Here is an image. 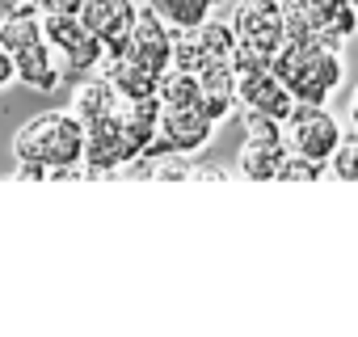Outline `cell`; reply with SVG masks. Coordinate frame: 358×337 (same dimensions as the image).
<instances>
[{"instance_id":"1","label":"cell","mask_w":358,"mask_h":337,"mask_svg":"<svg viewBox=\"0 0 358 337\" xmlns=\"http://www.w3.org/2000/svg\"><path fill=\"white\" fill-rule=\"evenodd\" d=\"M13 160L17 178L26 182H51V178H85V122L64 110H43L26 118L13 135Z\"/></svg>"},{"instance_id":"2","label":"cell","mask_w":358,"mask_h":337,"mask_svg":"<svg viewBox=\"0 0 358 337\" xmlns=\"http://www.w3.org/2000/svg\"><path fill=\"white\" fill-rule=\"evenodd\" d=\"M270 68L278 72V80L295 93V101H308V106H324L341 80H345V59H341V47L333 43H295L287 38L274 55H270Z\"/></svg>"},{"instance_id":"3","label":"cell","mask_w":358,"mask_h":337,"mask_svg":"<svg viewBox=\"0 0 358 337\" xmlns=\"http://www.w3.org/2000/svg\"><path fill=\"white\" fill-rule=\"evenodd\" d=\"M43 34L59 59V72L72 76V80H85L93 72H101L106 64V47L101 38L80 22V13H59V9H43Z\"/></svg>"},{"instance_id":"4","label":"cell","mask_w":358,"mask_h":337,"mask_svg":"<svg viewBox=\"0 0 358 337\" xmlns=\"http://www.w3.org/2000/svg\"><path fill=\"white\" fill-rule=\"evenodd\" d=\"M287 38L295 43H333L341 47L350 34H358V13L350 0H282Z\"/></svg>"},{"instance_id":"5","label":"cell","mask_w":358,"mask_h":337,"mask_svg":"<svg viewBox=\"0 0 358 337\" xmlns=\"http://www.w3.org/2000/svg\"><path fill=\"white\" fill-rule=\"evenodd\" d=\"M341 122L329 114V106H308V101H295L291 118L282 122V143L287 152H299V156H312L320 164H329V156L337 152L341 143Z\"/></svg>"},{"instance_id":"6","label":"cell","mask_w":358,"mask_h":337,"mask_svg":"<svg viewBox=\"0 0 358 337\" xmlns=\"http://www.w3.org/2000/svg\"><path fill=\"white\" fill-rule=\"evenodd\" d=\"M215 139V122L203 114V106H164L160 110V131L143 156H164V152H203Z\"/></svg>"},{"instance_id":"7","label":"cell","mask_w":358,"mask_h":337,"mask_svg":"<svg viewBox=\"0 0 358 337\" xmlns=\"http://www.w3.org/2000/svg\"><path fill=\"white\" fill-rule=\"evenodd\" d=\"M173 34H177V30H173L152 5H139V22H135L127 47H122L118 55H127V59L152 68L156 76H164V72L173 68Z\"/></svg>"},{"instance_id":"8","label":"cell","mask_w":358,"mask_h":337,"mask_svg":"<svg viewBox=\"0 0 358 337\" xmlns=\"http://www.w3.org/2000/svg\"><path fill=\"white\" fill-rule=\"evenodd\" d=\"M80 164H85V178H118L131 164L127 160V143H122L118 110L97 118V122H85V160Z\"/></svg>"},{"instance_id":"9","label":"cell","mask_w":358,"mask_h":337,"mask_svg":"<svg viewBox=\"0 0 358 337\" xmlns=\"http://www.w3.org/2000/svg\"><path fill=\"white\" fill-rule=\"evenodd\" d=\"M236 38L257 47V51H278L287 43V17H282V0H241L232 13Z\"/></svg>"},{"instance_id":"10","label":"cell","mask_w":358,"mask_h":337,"mask_svg":"<svg viewBox=\"0 0 358 337\" xmlns=\"http://www.w3.org/2000/svg\"><path fill=\"white\" fill-rule=\"evenodd\" d=\"M236 101H241V110H257V114H270L278 122H287L291 110H295V93L278 80L274 68L241 72L236 76Z\"/></svg>"},{"instance_id":"11","label":"cell","mask_w":358,"mask_h":337,"mask_svg":"<svg viewBox=\"0 0 358 337\" xmlns=\"http://www.w3.org/2000/svg\"><path fill=\"white\" fill-rule=\"evenodd\" d=\"M80 22L101 38V47L110 55H118L139 22V0H89L80 9Z\"/></svg>"},{"instance_id":"12","label":"cell","mask_w":358,"mask_h":337,"mask_svg":"<svg viewBox=\"0 0 358 337\" xmlns=\"http://www.w3.org/2000/svg\"><path fill=\"white\" fill-rule=\"evenodd\" d=\"M160 97H139V101H122L118 106V118H122V143H127V160H139L156 131H160Z\"/></svg>"},{"instance_id":"13","label":"cell","mask_w":358,"mask_h":337,"mask_svg":"<svg viewBox=\"0 0 358 337\" xmlns=\"http://www.w3.org/2000/svg\"><path fill=\"white\" fill-rule=\"evenodd\" d=\"M13 64H17V85L34 89V93H55V89H59V80H64L59 59H55V51H51L47 34H43L38 43H30L26 51H17V55H13Z\"/></svg>"},{"instance_id":"14","label":"cell","mask_w":358,"mask_h":337,"mask_svg":"<svg viewBox=\"0 0 358 337\" xmlns=\"http://www.w3.org/2000/svg\"><path fill=\"white\" fill-rule=\"evenodd\" d=\"M282 156H287L282 139H253V135H245L241 152H236V178H245V182H278Z\"/></svg>"},{"instance_id":"15","label":"cell","mask_w":358,"mask_h":337,"mask_svg":"<svg viewBox=\"0 0 358 337\" xmlns=\"http://www.w3.org/2000/svg\"><path fill=\"white\" fill-rule=\"evenodd\" d=\"M199 76H203V114L215 127L228 122L241 110V101H236V68L232 64H215V68H207Z\"/></svg>"},{"instance_id":"16","label":"cell","mask_w":358,"mask_h":337,"mask_svg":"<svg viewBox=\"0 0 358 337\" xmlns=\"http://www.w3.org/2000/svg\"><path fill=\"white\" fill-rule=\"evenodd\" d=\"M101 76L118 89V97H122V101L156 97V85H160V76H156L152 68H143V64H135V59H127V55H106Z\"/></svg>"},{"instance_id":"17","label":"cell","mask_w":358,"mask_h":337,"mask_svg":"<svg viewBox=\"0 0 358 337\" xmlns=\"http://www.w3.org/2000/svg\"><path fill=\"white\" fill-rule=\"evenodd\" d=\"M118 106H122V97H118V89H114L101 72L76 80V89H72V114H76L80 122H97V118L114 114Z\"/></svg>"},{"instance_id":"18","label":"cell","mask_w":358,"mask_h":337,"mask_svg":"<svg viewBox=\"0 0 358 337\" xmlns=\"http://www.w3.org/2000/svg\"><path fill=\"white\" fill-rule=\"evenodd\" d=\"M160 106H203V76L186 68H169L156 85Z\"/></svg>"},{"instance_id":"19","label":"cell","mask_w":358,"mask_h":337,"mask_svg":"<svg viewBox=\"0 0 358 337\" xmlns=\"http://www.w3.org/2000/svg\"><path fill=\"white\" fill-rule=\"evenodd\" d=\"M148 5L173 26V30H199L211 17V0H148Z\"/></svg>"},{"instance_id":"20","label":"cell","mask_w":358,"mask_h":337,"mask_svg":"<svg viewBox=\"0 0 358 337\" xmlns=\"http://www.w3.org/2000/svg\"><path fill=\"white\" fill-rule=\"evenodd\" d=\"M329 173H333L337 182L358 186V131H354V135H345V139L337 143V152L329 156Z\"/></svg>"},{"instance_id":"21","label":"cell","mask_w":358,"mask_h":337,"mask_svg":"<svg viewBox=\"0 0 358 337\" xmlns=\"http://www.w3.org/2000/svg\"><path fill=\"white\" fill-rule=\"evenodd\" d=\"M324 173H329V164H320L312 156H299V152H287L282 168H278V182H320Z\"/></svg>"},{"instance_id":"22","label":"cell","mask_w":358,"mask_h":337,"mask_svg":"<svg viewBox=\"0 0 358 337\" xmlns=\"http://www.w3.org/2000/svg\"><path fill=\"white\" fill-rule=\"evenodd\" d=\"M13 80H17V64H13V55L5 47H0V93H5Z\"/></svg>"},{"instance_id":"23","label":"cell","mask_w":358,"mask_h":337,"mask_svg":"<svg viewBox=\"0 0 358 337\" xmlns=\"http://www.w3.org/2000/svg\"><path fill=\"white\" fill-rule=\"evenodd\" d=\"M190 178L194 182H228V168H220V164H194Z\"/></svg>"},{"instance_id":"24","label":"cell","mask_w":358,"mask_h":337,"mask_svg":"<svg viewBox=\"0 0 358 337\" xmlns=\"http://www.w3.org/2000/svg\"><path fill=\"white\" fill-rule=\"evenodd\" d=\"M43 9H59V13H80L89 0H38Z\"/></svg>"},{"instance_id":"25","label":"cell","mask_w":358,"mask_h":337,"mask_svg":"<svg viewBox=\"0 0 358 337\" xmlns=\"http://www.w3.org/2000/svg\"><path fill=\"white\" fill-rule=\"evenodd\" d=\"M345 114H350V127L358 131V85L350 89V101H345Z\"/></svg>"},{"instance_id":"26","label":"cell","mask_w":358,"mask_h":337,"mask_svg":"<svg viewBox=\"0 0 358 337\" xmlns=\"http://www.w3.org/2000/svg\"><path fill=\"white\" fill-rule=\"evenodd\" d=\"M0 5H9V9H22V5H30V0H0Z\"/></svg>"},{"instance_id":"27","label":"cell","mask_w":358,"mask_h":337,"mask_svg":"<svg viewBox=\"0 0 358 337\" xmlns=\"http://www.w3.org/2000/svg\"><path fill=\"white\" fill-rule=\"evenodd\" d=\"M5 13H9V5H0V22H5Z\"/></svg>"},{"instance_id":"28","label":"cell","mask_w":358,"mask_h":337,"mask_svg":"<svg viewBox=\"0 0 358 337\" xmlns=\"http://www.w3.org/2000/svg\"><path fill=\"white\" fill-rule=\"evenodd\" d=\"M350 5H354V13H358V0H350Z\"/></svg>"},{"instance_id":"29","label":"cell","mask_w":358,"mask_h":337,"mask_svg":"<svg viewBox=\"0 0 358 337\" xmlns=\"http://www.w3.org/2000/svg\"><path fill=\"white\" fill-rule=\"evenodd\" d=\"M211 5H220V0H211Z\"/></svg>"}]
</instances>
